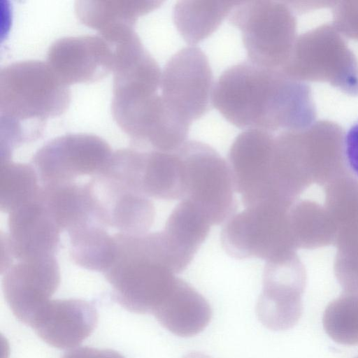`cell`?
<instances>
[{
  "label": "cell",
  "instance_id": "cell-1",
  "mask_svg": "<svg viewBox=\"0 0 358 358\" xmlns=\"http://www.w3.org/2000/svg\"><path fill=\"white\" fill-rule=\"evenodd\" d=\"M211 101L227 121L247 129L301 130L316 119L308 85L281 69L250 60L229 67L220 76Z\"/></svg>",
  "mask_w": 358,
  "mask_h": 358
},
{
  "label": "cell",
  "instance_id": "cell-2",
  "mask_svg": "<svg viewBox=\"0 0 358 358\" xmlns=\"http://www.w3.org/2000/svg\"><path fill=\"white\" fill-rule=\"evenodd\" d=\"M71 101L69 86L45 62L26 60L0 71L1 158L38 139L47 120L64 113Z\"/></svg>",
  "mask_w": 358,
  "mask_h": 358
},
{
  "label": "cell",
  "instance_id": "cell-3",
  "mask_svg": "<svg viewBox=\"0 0 358 358\" xmlns=\"http://www.w3.org/2000/svg\"><path fill=\"white\" fill-rule=\"evenodd\" d=\"M113 236L114 259L103 274L114 299L132 313L153 314L177 280L162 231Z\"/></svg>",
  "mask_w": 358,
  "mask_h": 358
},
{
  "label": "cell",
  "instance_id": "cell-4",
  "mask_svg": "<svg viewBox=\"0 0 358 358\" xmlns=\"http://www.w3.org/2000/svg\"><path fill=\"white\" fill-rule=\"evenodd\" d=\"M340 34L325 24L296 37L281 70L302 82H326L358 95V60Z\"/></svg>",
  "mask_w": 358,
  "mask_h": 358
},
{
  "label": "cell",
  "instance_id": "cell-5",
  "mask_svg": "<svg viewBox=\"0 0 358 358\" xmlns=\"http://www.w3.org/2000/svg\"><path fill=\"white\" fill-rule=\"evenodd\" d=\"M229 22L241 30L250 62L281 69L296 38V20L288 2L239 1L230 13Z\"/></svg>",
  "mask_w": 358,
  "mask_h": 358
},
{
  "label": "cell",
  "instance_id": "cell-6",
  "mask_svg": "<svg viewBox=\"0 0 358 358\" xmlns=\"http://www.w3.org/2000/svg\"><path fill=\"white\" fill-rule=\"evenodd\" d=\"M176 150L182 166V200L199 208L211 225L227 222L237 208L228 162L209 145L194 140Z\"/></svg>",
  "mask_w": 358,
  "mask_h": 358
},
{
  "label": "cell",
  "instance_id": "cell-7",
  "mask_svg": "<svg viewBox=\"0 0 358 358\" xmlns=\"http://www.w3.org/2000/svg\"><path fill=\"white\" fill-rule=\"evenodd\" d=\"M275 138L288 166L307 188L314 184L324 187L350 172L344 152V133L334 122L320 121L303 129L283 131Z\"/></svg>",
  "mask_w": 358,
  "mask_h": 358
},
{
  "label": "cell",
  "instance_id": "cell-8",
  "mask_svg": "<svg viewBox=\"0 0 358 358\" xmlns=\"http://www.w3.org/2000/svg\"><path fill=\"white\" fill-rule=\"evenodd\" d=\"M291 207L264 203L235 213L221 231L222 248L234 258L266 262L295 252L289 226Z\"/></svg>",
  "mask_w": 358,
  "mask_h": 358
},
{
  "label": "cell",
  "instance_id": "cell-9",
  "mask_svg": "<svg viewBox=\"0 0 358 358\" xmlns=\"http://www.w3.org/2000/svg\"><path fill=\"white\" fill-rule=\"evenodd\" d=\"M113 151L101 137L91 134H67L45 143L34 155L31 164L41 185L76 182L79 176L101 173Z\"/></svg>",
  "mask_w": 358,
  "mask_h": 358
},
{
  "label": "cell",
  "instance_id": "cell-10",
  "mask_svg": "<svg viewBox=\"0 0 358 358\" xmlns=\"http://www.w3.org/2000/svg\"><path fill=\"white\" fill-rule=\"evenodd\" d=\"M212 69L199 47H185L166 62L162 72V96L171 108L192 122L210 109L214 87Z\"/></svg>",
  "mask_w": 358,
  "mask_h": 358
},
{
  "label": "cell",
  "instance_id": "cell-11",
  "mask_svg": "<svg viewBox=\"0 0 358 358\" xmlns=\"http://www.w3.org/2000/svg\"><path fill=\"white\" fill-rule=\"evenodd\" d=\"M306 285V269L296 252L267 261L256 306L261 322L275 331L287 330L296 324L302 314Z\"/></svg>",
  "mask_w": 358,
  "mask_h": 358
},
{
  "label": "cell",
  "instance_id": "cell-12",
  "mask_svg": "<svg viewBox=\"0 0 358 358\" xmlns=\"http://www.w3.org/2000/svg\"><path fill=\"white\" fill-rule=\"evenodd\" d=\"M275 136L269 131L246 129L233 141L228 164L235 192L245 208L264 203H279L272 181Z\"/></svg>",
  "mask_w": 358,
  "mask_h": 358
},
{
  "label": "cell",
  "instance_id": "cell-13",
  "mask_svg": "<svg viewBox=\"0 0 358 358\" xmlns=\"http://www.w3.org/2000/svg\"><path fill=\"white\" fill-rule=\"evenodd\" d=\"M2 290L13 314L29 326L58 288L60 268L55 255L17 261L3 272Z\"/></svg>",
  "mask_w": 358,
  "mask_h": 358
},
{
  "label": "cell",
  "instance_id": "cell-14",
  "mask_svg": "<svg viewBox=\"0 0 358 358\" xmlns=\"http://www.w3.org/2000/svg\"><path fill=\"white\" fill-rule=\"evenodd\" d=\"M8 232L1 236V272L16 261L55 255L61 230L38 196L8 213Z\"/></svg>",
  "mask_w": 358,
  "mask_h": 358
},
{
  "label": "cell",
  "instance_id": "cell-15",
  "mask_svg": "<svg viewBox=\"0 0 358 358\" xmlns=\"http://www.w3.org/2000/svg\"><path fill=\"white\" fill-rule=\"evenodd\" d=\"M113 45L100 35L66 36L49 47L45 62L59 79L69 86L91 83L113 72Z\"/></svg>",
  "mask_w": 358,
  "mask_h": 358
},
{
  "label": "cell",
  "instance_id": "cell-16",
  "mask_svg": "<svg viewBox=\"0 0 358 358\" xmlns=\"http://www.w3.org/2000/svg\"><path fill=\"white\" fill-rule=\"evenodd\" d=\"M100 222L120 233H148L155 217L152 201L145 195L125 187L101 175L90 179Z\"/></svg>",
  "mask_w": 358,
  "mask_h": 358
},
{
  "label": "cell",
  "instance_id": "cell-17",
  "mask_svg": "<svg viewBox=\"0 0 358 358\" xmlns=\"http://www.w3.org/2000/svg\"><path fill=\"white\" fill-rule=\"evenodd\" d=\"M98 313L82 299L50 300L34 317L29 326L48 345L62 350L75 348L95 329Z\"/></svg>",
  "mask_w": 358,
  "mask_h": 358
},
{
  "label": "cell",
  "instance_id": "cell-18",
  "mask_svg": "<svg viewBox=\"0 0 358 358\" xmlns=\"http://www.w3.org/2000/svg\"><path fill=\"white\" fill-rule=\"evenodd\" d=\"M153 315L173 334L182 337L202 331L210 321L212 311L206 299L183 280H177Z\"/></svg>",
  "mask_w": 358,
  "mask_h": 358
},
{
  "label": "cell",
  "instance_id": "cell-19",
  "mask_svg": "<svg viewBox=\"0 0 358 358\" xmlns=\"http://www.w3.org/2000/svg\"><path fill=\"white\" fill-rule=\"evenodd\" d=\"M38 199L61 231L69 232L88 223H100L90 181L41 185Z\"/></svg>",
  "mask_w": 358,
  "mask_h": 358
},
{
  "label": "cell",
  "instance_id": "cell-20",
  "mask_svg": "<svg viewBox=\"0 0 358 358\" xmlns=\"http://www.w3.org/2000/svg\"><path fill=\"white\" fill-rule=\"evenodd\" d=\"M210 222L193 203L182 200L172 210L162 230L174 260L176 273L192 261L208 235Z\"/></svg>",
  "mask_w": 358,
  "mask_h": 358
},
{
  "label": "cell",
  "instance_id": "cell-21",
  "mask_svg": "<svg viewBox=\"0 0 358 358\" xmlns=\"http://www.w3.org/2000/svg\"><path fill=\"white\" fill-rule=\"evenodd\" d=\"M137 175L138 189L146 196L164 200L183 199L182 167L176 150H138Z\"/></svg>",
  "mask_w": 358,
  "mask_h": 358
},
{
  "label": "cell",
  "instance_id": "cell-22",
  "mask_svg": "<svg viewBox=\"0 0 358 358\" xmlns=\"http://www.w3.org/2000/svg\"><path fill=\"white\" fill-rule=\"evenodd\" d=\"M162 3L157 0H78L74 10L81 23L105 36L121 28H134L141 16Z\"/></svg>",
  "mask_w": 358,
  "mask_h": 358
},
{
  "label": "cell",
  "instance_id": "cell-23",
  "mask_svg": "<svg viewBox=\"0 0 358 358\" xmlns=\"http://www.w3.org/2000/svg\"><path fill=\"white\" fill-rule=\"evenodd\" d=\"M323 188L324 206L336 227L334 245L339 249L358 248V178L350 172Z\"/></svg>",
  "mask_w": 358,
  "mask_h": 358
},
{
  "label": "cell",
  "instance_id": "cell-24",
  "mask_svg": "<svg viewBox=\"0 0 358 358\" xmlns=\"http://www.w3.org/2000/svg\"><path fill=\"white\" fill-rule=\"evenodd\" d=\"M238 2L178 1L173 10V22L184 40L193 45L213 34Z\"/></svg>",
  "mask_w": 358,
  "mask_h": 358
},
{
  "label": "cell",
  "instance_id": "cell-25",
  "mask_svg": "<svg viewBox=\"0 0 358 358\" xmlns=\"http://www.w3.org/2000/svg\"><path fill=\"white\" fill-rule=\"evenodd\" d=\"M288 218L296 249L334 245L336 227L324 205L310 199H299L290 208Z\"/></svg>",
  "mask_w": 358,
  "mask_h": 358
},
{
  "label": "cell",
  "instance_id": "cell-26",
  "mask_svg": "<svg viewBox=\"0 0 358 358\" xmlns=\"http://www.w3.org/2000/svg\"><path fill=\"white\" fill-rule=\"evenodd\" d=\"M106 229L99 222H91L67 232L69 256L76 265L102 273L109 267L115 244Z\"/></svg>",
  "mask_w": 358,
  "mask_h": 358
},
{
  "label": "cell",
  "instance_id": "cell-27",
  "mask_svg": "<svg viewBox=\"0 0 358 358\" xmlns=\"http://www.w3.org/2000/svg\"><path fill=\"white\" fill-rule=\"evenodd\" d=\"M41 185L31 164L1 159L0 208L9 213L19 206L36 199Z\"/></svg>",
  "mask_w": 358,
  "mask_h": 358
},
{
  "label": "cell",
  "instance_id": "cell-28",
  "mask_svg": "<svg viewBox=\"0 0 358 358\" xmlns=\"http://www.w3.org/2000/svg\"><path fill=\"white\" fill-rule=\"evenodd\" d=\"M327 334L336 343L358 345V292L343 291L326 307L322 317Z\"/></svg>",
  "mask_w": 358,
  "mask_h": 358
},
{
  "label": "cell",
  "instance_id": "cell-29",
  "mask_svg": "<svg viewBox=\"0 0 358 358\" xmlns=\"http://www.w3.org/2000/svg\"><path fill=\"white\" fill-rule=\"evenodd\" d=\"M334 27L346 37L358 41V1H339L333 9Z\"/></svg>",
  "mask_w": 358,
  "mask_h": 358
},
{
  "label": "cell",
  "instance_id": "cell-30",
  "mask_svg": "<svg viewBox=\"0 0 358 358\" xmlns=\"http://www.w3.org/2000/svg\"><path fill=\"white\" fill-rule=\"evenodd\" d=\"M343 145L347 164L358 177V119L344 134Z\"/></svg>",
  "mask_w": 358,
  "mask_h": 358
},
{
  "label": "cell",
  "instance_id": "cell-31",
  "mask_svg": "<svg viewBox=\"0 0 358 358\" xmlns=\"http://www.w3.org/2000/svg\"><path fill=\"white\" fill-rule=\"evenodd\" d=\"M62 358H125L120 353L106 349L79 348L71 350Z\"/></svg>",
  "mask_w": 358,
  "mask_h": 358
},
{
  "label": "cell",
  "instance_id": "cell-32",
  "mask_svg": "<svg viewBox=\"0 0 358 358\" xmlns=\"http://www.w3.org/2000/svg\"><path fill=\"white\" fill-rule=\"evenodd\" d=\"M182 358H210L208 355L197 352H192L187 354L185 356H184Z\"/></svg>",
  "mask_w": 358,
  "mask_h": 358
},
{
  "label": "cell",
  "instance_id": "cell-33",
  "mask_svg": "<svg viewBox=\"0 0 358 358\" xmlns=\"http://www.w3.org/2000/svg\"><path fill=\"white\" fill-rule=\"evenodd\" d=\"M355 358H358V356H357V357H355Z\"/></svg>",
  "mask_w": 358,
  "mask_h": 358
}]
</instances>
